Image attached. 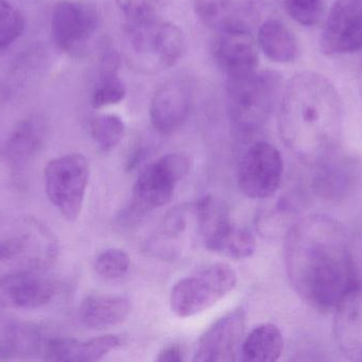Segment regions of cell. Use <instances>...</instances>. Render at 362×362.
Here are the masks:
<instances>
[{"instance_id":"6da1fadb","label":"cell","mask_w":362,"mask_h":362,"mask_svg":"<svg viewBox=\"0 0 362 362\" xmlns=\"http://www.w3.org/2000/svg\"><path fill=\"white\" fill-rule=\"evenodd\" d=\"M285 267L291 286L318 312L335 310L353 285L351 238L344 225L325 215H310L287 232Z\"/></svg>"},{"instance_id":"7a4b0ae2","label":"cell","mask_w":362,"mask_h":362,"mask_svg":"<svg viewBox=\"0 0 362 362\" xmlns=\"http://www.w3.org/2000/svg\"><path fill=\"white\" fill-rule=\"evenodd\" d=\"M279 130L287 148L308 165L334 157L342 131L341 100L335 85L317 72L293 76L279 102Z\"/></svg>"},{"instance_id":"3957f363","label":"cell","mask_w":362,"mask_h":362,"mask_svg":"<svg viewBox=\"0 0 362 362\" xmlns=\"http://www.w3.org/2000/svg\"><path fill=\"white\" fill-rule=\"evenodd\" d=\"M185 50V38L178 26L156 18L127 25L122 55L127 65L141 74H156L175 66Z\"/></svg>"},{"instance_id":"277c9868","label":"cell","mask_w":362,"mask_h":362,"mask_svg":"<svg viewBox=\"0 0 362 362\" xmlns=\"http://www.w3.org/2000/svg\"><path fill=\"white\" fill-rule=\"evenodd\" d=\"M284 86L283 77L274 70L227 80L228 108L234 125L246 132L262 127L280 102Z\"/></svg>"},{"instance_id":"5b68a950","label":"cell","mask_w":362,"mask_h":362,"mask_svg":"<svg viewBox=\"0 0 362 362\" xmlns=\"http://www.w3.org/2000/svg\"><path fill=\"white\" fill-rule=\"evenodd\" d=\"M53 236L33 220L0 227V280L23 271H40L57 256Z\"/></svg>"},{"instance_id":"8992f818","label":"cell","mask_w":362,"mask_h":362,"mask_svg":"<svg viewBox=\"0 0 362 362\" xmlns=\"http://www.w3.org/2000/svg\"><path fill=\"white\" fill-rule=\"evenodd\" d=\"M238 284V274L228 264H215L178 281L171 291V310L180 318H191L216 305Z\"/></svg>"},{"instance_id":"52a82bcc","label":"cell","mask_w":362,"mask_h":362,"mask_svg":"<svg viewBox=\"0 0 362 362\" xmlns=\"http://www.w3.org/2000/svg\"><path fill=\"white\" fill-rule=\"evenodd\" d=\"M193 162L185 153H169L142 170L133 188L127 212L140 217L165 205L173 197L178 183L191 171Z\"/></svg>"},{"instance_id":"ba28073f","label":"cell","mask_w":362,"mask_h":362,"mask_svg":"<svg viewBox=\"0 0 362 362\" xmlns=\"http://www.w3.org/2000/svg\"><path fill=\"white\" fill-rule=\"evenodd\" d=\"M89 164L81 153L57 157L45 168L49 201L66 220L76 221L82 213L89 182Z\"/></svg>"},{"instance_id":"9c48e42d","label":"cell","mask_w":362,"mask_h":362,"mask_svg":"<svg viewBox=\"0 0 362 362\" xmlns=\"http://www.w3.org/2000/svg\"><path fill=\"white\" fill-rule=\"evenodd\" d=\"M99 25V14L95 6L86 2L63 0L53 9L51 34L62 51L81 57L90 49Z\"/></svg>"},{"instance_id":"30bf717a","label":"cell","mask_w":362,"mask_h":362,"mask_svg":"<svg viewBox=\"0 0 362 362\" xmlns=\"http://www.w3.org/2000/svg\"><path fill=\"white\" fill-rule=\"evenodd\" d=\"M283 172L284 163L280 151L269 142H255L243 155L238 167V187L250 199H267L280 187Z\"/></svg>"},{"instance_id":"8fae6325","label":"cell","mask_w":362,"mask_h":362,"mask_svg":"<svg viewBox=\"0 0 362 362\" xmlns=\"http://www.w3.org/2000/svg\"><path fill=\"white\" fill-rule=\"evenodd\" d=\"M320 48L327 55L362 49V0H335L321 32Z\"/></svg>"},{"instance_id":"7c38bea8","label":"cell","mask_w":362,"mask_h":362,"mask_svg":"<svg viewBox=\"0 0 362 362\" xmlns=\"http://www.w3.org/2000/svg\"><path fill=\"white\" fill-rule=\"evenodd\" d=\"M246 315L240 308L213 323L198 341L193 361L231 362L244 340Z\"/></svg>"},{"instance_id":"4fadbf2b","label":"cell","mask_w":362,"mask_h":362,"mask_svg":"<svg viewBox=\"0 0 362 362\" xmlns=\"http://www.w3.org/2000/svg\"><path fill=\"white\" fill-rule=\"evenodd\" d=\"M259 45L249 30L219 31L213 44V55L219 69L229 79L242 78L257 72Z\"/></svg>"},{"instance_id":"5bb4252c","label":"cell","mask_w":362,"mask_h":362,"mask_svg":"<svg viewBox=\"0 0 362 362\" xmlns=\"http://www.w3.org/2000/svg\"><path fill=\"white\" fill-rule=\"evenodd\" d=\"M334 335L346 358L362 362V283H354L336 306Z\"/></svg>"},{"instance_id":"9a60e30c","label":"cell","mask_w":362,"mask_h":362,"mask_svg":"<svg viewBox=\"0 0 362 362\" xmlns=\"http://www.w3.org/2000/svg\"><path fill=\"white\" fill-rule=\"evenodd\" d=\"M191 93L181 81H170L157 89L150 106L152 125L159 133L172 135L182 127L191 110Z\"/></svg>"},{"instance_id":"2e32d148","label":"cell","mask_w":362,"mask_h":362,"mask_svg":"<svg viewBox=\"0 0 362 362\" xmlns=\"http://www.w3.org/2000/svg\"><path fill=\"white\" fill-rule=\"evenodd\" d=\"M194 11L204 26L217 32L248 30L255 15L253 0H195Z\"/></svg>"},{"instance_id":"e0dca14e","label":"cell","mask_w":362,"mask_h":362,"mask_svg":"<svg viewBox=\"0 0 362 362\" xmlns=\"http://www.w3.org/2000/svg\"><path fill=\"white\" fill-rule=\"evenodd\" d=\"M6 299L19 308L34 310L47 305L55 295L53 283L40 271H23L0 280Z\"/></svg>"},{"instance_id":"ac0fdd59","label":"cell","mask_w":362,"mask_h":362,"mask_svg":"<svg viewBox=\"0 0 362 362\" xmlns=\"http://www.w3.org/2000/svg\"><path fill=\"white\" fill-rule=\"evenodd\" d=\"M117 336L105 335L87 341L71 338H52L45 344V359L48 361L97 362L120 346Z\"/></svg>"},{"instance_id":"d6986e66","label":"cell","mask_w":362,"mask_h":362,"mask_svg":"<svg viewBox=\"0 0 362 362\" xmlns=\"http://www.w3.org/2000/svg\"><path fill=\"white\" fill-rule=\"evenodd\" d=\"M131 312L132 303L127 298L93 295L81 304L80 318L87 327L103 329L120 324Z\"/></svg>"},{"instance_id":"ffe728a7","label":"cell","mask_w":362,"mask_h":362,"mask_svg":"<svg viewBox=\"0 0 362 362\" xmlns=\"http://www.w3.org/2000/svg\"><path fill=\"white\" fill-rule=\"evenodd\" d=\"M257 43L266 57L276 63H291L299 53L295 34L279 19H267L259 26Z\"/></svg>"},{"instance_id":"44dd1931","label":"cell","mask_w":362,"mask_h":362,"mask_svg":"<svg viewBox=\"0 0 362 362\" xmlns=\"http://www.w3.org/2000/svg\"><path fill=\"white\" fill-rule=\"evenodd\" d=\"M198 231L208 250L232 227L227 203L216 196L206 195L195 205Z\"/></svg>"},{"instance_id":"7402d4cb","label":"cell","mask_w":362,"mask_h":362,"mask_svg":"<svg viewBox=\"0 0 362 362\" xmlns=\"http://www.w3.org/2000/svg\"><path fill=\"white\" fill-rule=\"evenodd\" d=\"M284 350L282 333L276 325L266 323L255 327L243 340V359L251 362L276 361Z\"/></svg>"},{"instance_id":"603a6c76","label":"cell","mask_w":362,"mask_h":362,"mask_svg":"<svg viewBox=\"0 0 362 362\" xmlns=\"http://www.w3.org/2000/svg\"><path fill=\"white\" fill-rule=\"evenodd\" d=\"M316 167L314 189L320 197L337 199L348 193L354 172L346 162H336L332 157Z\"/></svg>"},{"instance_id":"cb8c5ba5","label":"cell","mask_w":362,"mask_h":362,"mask_svg":"<svg viewBox=\"0 0 362 362\" xmlns=\"http://www.w3.org/2000/svg\"><path fill=\"white\" fill-rule=\"evenodd\" d=\"M120 59L117 53L112 52L104 57L102 61L100 80L91 96V106L93 108H103L114 106L124 99L127 89L118 76Z\"/></svg>"},{"instance_id":"d4e9b609","label":"cell","mask_w":362,"mask_h":362,"mask_svg":"<svg viewBox=\"0 0 362 362\" xmlns=\"http://www.w3.org/2000/svg\"><path fill=\"white\" fill-rule=\"evenodd\" d=\"M44 136L45 129L40 121L34 119L21 121L8 140V154L15 161L30 159L42 146Z\"/></svg>"},{"instance_id":"484cf974","label":"cell","mask_w":362,"mask_h":362,"mask_svg":"<svg viewBox=\"0 0 362 362\" xmlns=\"http://www.w3.org/2000/svg\"><path fill=\"white\" fill-rule=\"evenodd\" d=\"M255 249L257 242L255 236L247 230L232 225L209 251L233 261H243L252 256Z\"/></svg>"},{"instance_id":"4316f807","label":"cell","mask_w":362,"mask_h":362,"mask_svg":"<svg viewBox=\"0 0 362 362\" xmlns=\"http://www.w3.org/2000/svg\"><path fill=\"white\" fill-rule=\"evenodd\" d=\"M124 132V121L118 115H99L89 123V134L98 148L103 152H110L116 148Z\"/></svg>"},{"instance_id":"83f0119b","label":"cell","mask_w":362,"mask_h":362,"mask_svg":"<svg viewBox=\"0 0 362 362\" xmlns=\"http://www.w3.org/2000/svg\"><path fill=\"white\" fill-rule=\"evenodd\" d=\"M131 267V259L121 249H107L95 261L97 273L105 280L114 281L123 278Z\"/></svg>"},{"instance_id":"f1b7e54d","label":"cell","mask_w":362,"mask_h":362,"mask_svg":"<svg viewBox=\"0 0 362 362\" xmlns=\"http://www.w3.org/2000/svg\"><path fill=\"white\" fill-rule=\"evenodd\" d=\"M25 28L23 15L6 0H0V51L13 44Z\"/></svg>"},{"instance_id":"f546056e","label":"cell","mask_w":362,"mask_h":362,"mask_svg":"<svg viewBox=\"0 0 362 362\" xmlns=\"http://www.w3.org/2000/svg\"><path fill=\"white\" fill-rule=\"evenodd\" d=\"M127 25H137L158 18L159 0H117Z\"/></svg>"},{"instance_id":"4dcf8cb0","label":"cell","mask_w":362,"mask_h":362,"mask_svg":"<svg viewBox=\"0 0 362 362\" xmlns=\"http://www.w3.org/2000/svg\"><path fill=\"white\" fill-rule=\"evenodd\" d=\"M289 16L300 25L310 27L317 25L325 11V0H284Z\"/></svg>"},{"instance_id":"1f68e13d","label":"cell","mask_w":362,"mask_h":362,"mask_svg":"<svg viewBox=\"0 0 362 362\" xmlns=\"http://www.w3.org/2000/svg\"><path fill=\"white\" fill-rule=\"evenodd\" d=\"M353 263V284L362 283V231L351 238Z\"/></svg>"},{"instance_id":"d6a6232c","label":"cell","mask_w":362,"mask_h":362,"mask_svg":"<svg viewBox=\"0 0 362 362\" xmlns=\"http://www.w3.org/2000/svg\"><path fill=\"white\" fill-rule=\"evenodd\" d=\"M156 361L160 362L182 361V350H181L180 346H176V344H174V346H167V348L163 349V350L159 353Z\"/></svg>"},{"instance_id":"836d02e7","label":"cell","mask_w":362,"mask_h":362,"mask_svg":"<svg viewBox=\"0 0 362 362\" xmlns=\"http://www.w3.org/2000/svg\"><path fill=\"white\" fill-rule=\"evenodd\" d=\"M359 85H361V94H362V63L361 68H359Z\"/></svg>"}]
</instances>
